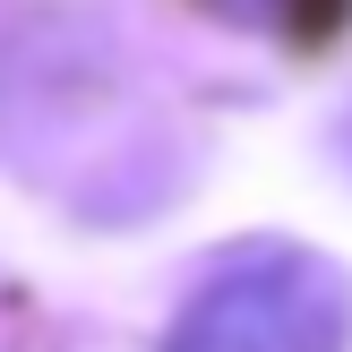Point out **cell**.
Masks as SVG:
<instances>
[{"mask_svg": "<svg viewBox=\"0 0 352 352\" xmlns=\"http://www.w3.org/2000/svg\"><path fill=\"white\" fill-rule=\"evenodd\" d=\"M352 275L318 250H258L181 301L164 352H344Z\"/></svg>", "mask_w": 352, "mask_h": 352, "instance_id": "1", "label": "cell"}, {"mask_svg": "<svg viewBox=\"0 0 352 352\" xmlns=\"http://www.w3.org/2000/svg\"><path fill=\"white\" fill-rule=\"evenodd\" d=\"M206 9L241 17V26H258V34H327L344 17V0H206Z\"/></svg>", "mask_w": 352, "mask_h": 352, "instance_id": "2", "label": "cell"}]
</instances>
